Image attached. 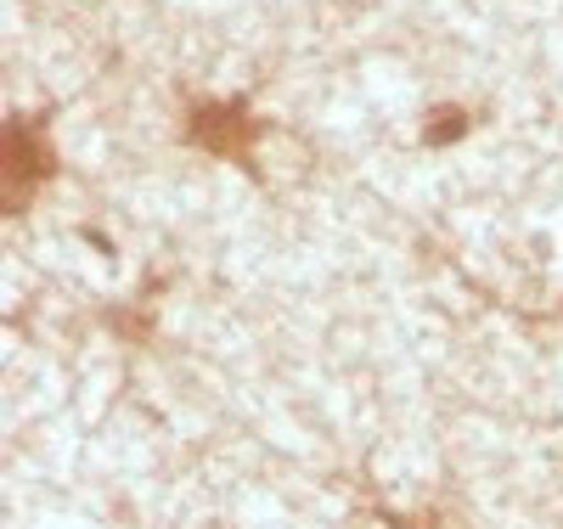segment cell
<instances>
[{
	"label": "cell",
	"instance_id": "3957f363",
	"mask_svg": "<svg viewBox=\"0 0 563 529\" xmlns=\"http://www.w3.org/2000/svg\"><path fill=\"white\" fill-rule=\"evenodd\" d=\"M467 108H451V102H440V108H429V119H422V135L434 141V147H445V141H456V135H467Z\"/></svg>",
	"mask_w": 563,
	"mask_h": 529
},
{
	"label": "cell",
	"instance_id": "6da1fadb",
	"mask_svg": "<svg viewBox=\"0 0 563 529\" xmlns=\"http://www.w3.org/2000/svg\"><path fill=\"white\" fill-rule=\"evenodd\" d=\"M52 130V119L45 113H18L7 124V158H0V214L18 220L34 198H40V186L45 180H57V141L45 135Z\"/></svg>",
	"mask_w": 563,
	"mask_h": 529
},
{
	"label": "cell",
	"instance_id": "7a4b0ae2",
	"mask_svg": "<svg viewBox=\"0 0 563 529\" xmlns=\"http://www.w3.org/2000/svg\"><path fill=\"white\" fill-rule=\"evenodd\" d=\"M265 124L238 102V96H203V102L186 108V141L209 158H225V164H249L254 147H260Z\"/></svg>",
	"mask_w": 563,
	"mask_h": 529
}]
</instances>
